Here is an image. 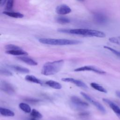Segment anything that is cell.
Segmentation results:
<instances>
[{
    "instance_id": "cb8c5ba5",
    "label": "cell",
    "mask_w": 120,
    "mask_h": 120,
    "mask_svg": "<svg viewBox=\"0 0 120 120\" xmlns=\"http://www.w3.org/2000/svg\"><path fill=\"white\" fill-rule=\"evenodd\" d=\"M5 49L7 50H20L22 49L19 46L13 45V44H8L5 45Z\"/></svg>"
},
{
    "instance_id": "7402d4cb",
    "label": "cell",
    "mask_w": 120,
    "mask_h": 120,
    "mask_svg": "<svg viewBox=\"0 0 120 120\" xmlns=\"http://www.w3.org/2000/svg\"><path fill=\"white\" fill-rule=\"evenodd\" d=\"M30 115L32 118L35 119H41L43 117L42 114L35 109H33L31 110Z\"/></svg>"
},
{
    "instance_id": "6da1fadb",
    "label": "cell",
    "mask_w": 120,
    "mask_h": 120,
    "mask_svg": "<svg viewBox=\"0 0 120 120\" xmlns=\"http://www.w3.org/2000/svg\"><path fill=\"white\" fill-rule=\"evenodd\" d=\"M58 31L61 33H68L75 35H82L88 37H96L98 38H104L105 34L104 32L95 30L87 29H59Z\"/></svg>"
},
{
    "instance_id": "4316f807",
    "label": "cell",
    "mask_w": 120,
    "mask_h": 120,
    "mask_svg": "<svg viewBox=\"0 0 120 120\" xmlns=\"http://www.w3.org/2000/svg\"><path fill=\"white\" fill-rule=\"evenodd\" d=\"M14 0H8L7 1V4H6V9L8 10H10L12 9L13 6L14 4Z\"/></svg>"
},
{
    "instance_id": "9c48e42d",
    "label": "cell",
    "mask_w": 120,
    "mask_h": 120,
    "mask_svg": "<svg viewBox=\"0 0 120 120\" xmlns=\"http://www.w3.org/2000/svg\"><path fill=\"white\" fill-rule=\"evenodd\" d=\"M55 11L58 15H65L70 13L71 12V9L69 6L65 4H61L56 8Z\"/></svg>"
},
{
    "instance_id": "5bb4252c",
    "label": "cell",
    "mask_w": 120,
    "mask_h": 120,
    "mask_svg": "<svg viewBox=\"0 0 120 120\" xmlns=\"http://www.w3.org/2000/svg\"><path fill=\"white\" fill-rule=\"evenodd\" d=\"M25 79L26 81L31 82L33 83H35L36 84H40V85H43V83L42 81L36 77L35 76H34L33 75H27L25 77Z\"/></svg>"
},
{
    "instance_id": "ac0fdd59",
    "label": "cell",
    "mask_w": 120,
    "mask_h": 120,
    "mask_svg": "<svg viewBox=\"0 0 120 120\" xmlns=\"http://www.w3.org/2000/svg\"><path fill=\"white\" fill-rule=\"evenodd\" d=\"M3 14L8 16H9L10 17L16 18H22L23 17V15L19 12L4 11L3 12Z\"/></svg>"
},
{
    "instance_id": "83f0119b",
    "label": "cell",
    "mask_w": 120,
    "mask_h": 120,
    "mask_svg": "<svg viewBox=\"0 0 120 120\" xmlns=\"http://www.w3.org/2000/svg\"><path fill=\"white\" fill-rule=\"evenodd\" d=\"M79 115L81 118H87L89 113L87 112H82Z\"/></svg>"
},
{
    "instance_id": "1f68e13d",
    "label": "cell",
    "mask_w": 120,
    "mask_h": 120,
    "mask_svg": "<svg viewBox=\"0 0 120 120\" xmlns=\"http://www.w3.org/2000/svg\"><path fill=\"white\" fill-rule=\"evenodd\" d=\"M30 120H37L36 119H35V118H32Z\"/></svg>"
},
{
    "instance_id": "f546056e",
    "label": "cell",
    "mask_w": 120,
    "mask_h": 120,
    "mask_svg": "<svg viewBox=\"0 0 120 120\" xmlns=\"http://www.w3.org/2000/svg\"><path fill=\"white\" fill-rule=\"evenodd\" d=\"M8 0H0V6H3L7 1Z\"/></svg>"
},
{
    "instance_id": "603a6c76",
    "label": "cell",
    "mask_w": 120,
    "mask_h": 120,
    "mask_svg": "<svg viewBox=\"0 0 120 120\" xmlns=\"http://www.w3.org/2000/svg\"><path fill=\"white\" fill-rule=\"evenodd\" d=\"M0 72L1 75L6 76H13V75L11 72H10L8 70L4 68H1L0 69Z\"/></svg>"
},
{
    "instance_id": "d6a6232c",
    "label": "cell",
    "mask_w": 120,
    "mask_h": 120,
    "mask_svg": "<svg viewBox=\"0 0 120 120\" xmlns=\"http://www.w3.org/2000/svg\"><path fill=\"white\" fill-rule=\"evenodd\" d=\"M76 0L79 1H83L85 0Z\"/></svg>"
},
{
    "instance_id": "277c9868",
    "label": "cell",
    "mask_w": 120,
    "mask_h": 120,
    "mask_svg": "<svg viewBox=\"0 0 120 120\" xmlns=\"http://www.w3.org/2000/svg\"><path fill=\"white\" fill-rule=\"evenodd\" d=\"M70 103L72 107L76 110H83L89 106V104L87 103L75 96L71 97Z\"/></svg>"
},
{
    "instance_id": "484cf974",
    "label": "cell",
    "mask_w": 120,
    "mask_h": 120,
    "mask_svg": "<svg viewBox=\"0 0 120 120\" xmlns=\"http://www.w3.org/2000/svg\"><path fill=\"white\" fill-rule=\"evenodd\" d=\"M104 48L109 50L110 52H111L112 53H113L115 55L120 57V52L117 51V50H115L114 49H113V48H112L110 47L107 46H104Z\"/></svg>"
},
{
    "instance_id": "7a4b0ae2",
    "label": "cell",
    "mask_w": 120,
    "mask_h": 120,
    "mask_svg": "<svg viewBox=\"0 0 120 120\" xmlns=\"http://www.w3.org/2000/svg\"><path fill=\"white\" fill-rule=\"evenodd\" d=\"M64 62V61L63 60L47 62L43 65L41 73L45 75H55L61 70Z\"/></svg>"
},
{
    "instance_id": "d6986e66",
    "label": "cell",
    "mask_w": 120,
    "mask_h": 120,
    "mask_svg": "<svg viewBox=\"0 0 120 120\" xmlns=\"http://www.w3.org/2000/svg\"><path fill=\"white\" fill-rule=\"evenodd\" d=\"M91 87H92L95 90H98L100 92H103V93H107V90L105 88H104L101 85L96 83V82H91L90 84Z\"/></svg>"
},
{
    "instance_id": "4fadbf2b",
    "label": "cell",
    "mask_w": 120,
    "mask_h": 120,
    "mask_svg": "<svg viewBox=\"0 0 120 120\" xmlns=\"http://www.w3.org/2000/svg\"><path fill=\"white\" fill-rule=\"evenodd\" d=\"M94 19L96 22L100 24H104L107 21L106 16L101 13H96L95 14Z\"/></svg>"
},
{
    "instance_id": "9a60e30c",
    "label": "cell",
    "mask_w": 120,
    "mask_h": 120,
    "mask_svg": "<svg viewBox=\"0 0 120 120\" xmlns=\"http://www.w3.org/2000/svg\"><path fill=\"white\" fill-rule=\"evenodd\" d=\"M6 53L8 54L13 55H27L28 54V52L22 49L15 50H7Z\"/></svg>"
},
{
    "instance_id": "2e32d148",
    "label": "cell",
    "mask_w": 120,
    "mask_h": 120,
    "mask_svg": "<svg viewBox=\"0 0 120 120\" xmlns=\"http://www.w3.org/2000/svg\"><path fill=\"white\" fill-rule=\"evenodd\" d=\"M45 84L49 87L55 89L59 90L62 88V85L59 82L53 80H48L45 82Z\"/></svg>"
},
{
    "instance_id": "d4e9b609",
    "label": "cell",
    "mask_w": 120,
    "mask_h": 120,
    "mask_svg": "<svg viewBox=\"0 0 120 120\" xmlns=\"http://www.w3.org/2000/svg\"><path fill=\"white\" fill-rule=\"evenodd\" d=\"M109 40L112 43L120 45V36L110 38H109Z\"/></svg>"
},
{
    "instance_id": "f1b7e54d",
    "label": "cell",
    "mask_w": 120,
    "mask_h": 120,
    "mask_svg": "<svg viewBox=\"0 0 120 120\" xmlns=\"http://www.w3.org/2000/svg\"><path fill=\"white\" fill-rule=\"evenodd\" d=\"M26 100L27 101L29 102L32 103H37V102H38L39 101L37 99H33V98H28V99H27Z\"/></svg>"
},
{
    "instance_id": "4dcf8cb0",
    "label": "cell",
    "mask_w": 120,
    "mask_h": 120,
    "mask_svg": "<svg viewBox=\"0 0 120 120\" xmlns=\"http://www.w3.org/2000/svg\"><path fill=\"white\" fill-rule=\"evenodd\" d=\"M116 94L120 98V91H116Z\"/></svg>"
},
{
    "instance_id": "5b68a950",
    "label": "cell",
    "mask_w": 120,
    "mask_h": 120,
    "mask_svg": "<svg viewBox=\"0 0 120 120\" xmlns=\"http://www.w3.org/2000/svg\"><path fill=\"white\" fill-rule=\"evenodd\" d=\"M80 94H81L82 97L86 99L87 101H88L89 102L91 103L92 105H93L99 111H100L101 112L105 113L106 112L105 108L104 107V106L95 100L93 99L92 98H91L89 95L87 94L86 93L83 92H81Z\"/></svg>"
},
{
    "instance_id": "8fae6325",
    "label": "cell",
    "mask_w": 120,
    "mask_h": 120,
    "mask_svg": "<svg viewBox=\"0 0 120 120\" xmlns=\"http://www.w3.org/2000/svg\"><path fill=\"white\" fill-rule=\"evenodd\" d=\"M18 60H21L24 63L30 65V66H36L38 65V63L35 60L31 59L29 57L25 56H20L16 58Z\"/></svg>"
},
{
    "instance_id": "ffe728a7",
    "label": "cell",
    "mask_w": 120,
    "mask_h": 120,
    "mask_svg": "<svg viewBox=\"0 0 120 120\" xmlns=\"http://www.w3.org/2000/svg\"><path fill=\"white\" fill-rule=\"evenodd\" d=\"M19 108L24 112L26 113H30L31 109L30 106L25 103H21L19 105Z\"/></svg>"
},
{
    "instance_id": "7c38bea8",
    "label": "cell",
    "mask_w": 120,
    "mask_h": 120,
    "mask_svg": "<svg viewBox=\"0 0 120 120\" xmlns=\"http://www.w3.org/2000/svg\"><path fill=\"white\" fill-rule=\"evenodd\" d=\"M8 67L14 70V71L20 73H23V74H27L29 73L30 72V70L28 68L22 67L20 66H17V65H9Z\"/></svg>"
},
{
    "instance_id": "ba28073f",
    "label": "cell",
    "mask_w": 120,
    "mask_h": 120,
    "mask_svg": "<svg viewBox=\"0 0 120 120\" xmlns=\"http://www.w3.org/2000/svg\"><path fill=\"white\" fill-rule=\"evenodd\" d=\"M61 81L65 82H71L76 86L82 88L83 89H88V86L82 81L77 79H75L73 78H63L61 79Z\"/></svg>"
},
{
    "instance_id": "3957f363",
    "label": "cell",
    "mask_w": 120,
    "mask_h": 120,
    "mask_svg": "<svg viewBox=\"0 0 120 120\" xmlns=\"http://www.w3.org/2000/svg\"><path fill=\"white\" fill-rule=\"evenodd\" d=\"M38 41L43 44L57 45H77L82 43V42L77 40L67 39H55L50 38H40Z\"/></svg>"
},
{
    "instance_id": "52a82bcc",
    "label": "cell",
    "mask_w": 120,
    "mask_h": 120,
    "mask_svg": "<svg viewBox=\"0 0 120 120\" xmlns=\"http://www.w3.org/2000/svg\"><path fill=\"white\" fill-rule=\"evenodd\" d=\"M0 89L8 95H13L15 91L14 86L11 83L5 81L1 82Z\"/></svg>"
},
{
    "instance_id": "44dd1931",
    "label": "cell",
    "mask_w": 120,
    "mask_h": 120,
    "mask_svg": "<svg viewBox=\"0 0 120 120\" xmlns=\"http://www.w3.org/2000/svg\"><path fill=\"white\" fill-rule=\"evenodd\" d=\"M55 20L58 23L62 24L68 23L70 22V20L68 18L66 17H63V16L56 17L55 18Z\"/></svg>"
},
{
    "instance_id": "e0dca14e",
    "label": "cell",
    "mask_w": 120,
    "mask_h": 120,
    "mask_svg": "<svg viewBox=\"0 0 120 120\" xmlns=\"http://www.w3.org/2000/svg\"><path fill=\"white\" fill-rule=\"evenodd\" d=\"M0 112L1 115L6 117H13L15 116V113L11 110L7 108H0Z\"/></svg>"
},
{
    "instance_id": "30bf717a",
    "label": "cell",
    "mask_w": 120,
    "mask_h": 120,
    "mask_svg": "<svg viewBox=\"0 0 120 120\" xmlns=\"http://www.w3.org/2000/svg\"><path fill=\"white\" fill-rule=\"evenodd\" d=\"M103 100L110 106V107L116 113V114L120 118V108L114 103L108 99L103 98Z\"/></svg>"
},
{
    "instance_id": "8992f818",
    "label": "cell",
    "mask_w": 120,
    "mask_h": 120,
    "mask_svg": "<svg viewBox=\"0 0 120 120\" xmlns=\"http://www.w3.org/2000/svg\"><path fill=\"white\" fill-rule=\"evenodd\" d=\"M92 71L99 74H104L105 73V72L104 70L98 68L93 66H84L83 67H81L80 68H78L74 69V71L75 72H81V71Z\"/></svg>"
}]
</instances>
